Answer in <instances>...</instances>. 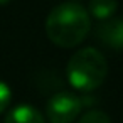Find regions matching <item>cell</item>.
Segmentation results:
<instances>
[{"label":"cell","mask_w":123,"mask_h":123,"mask_svg":"<svg viewBox=\"0 0 123 123\" xmlns=\"http://www.w3.org/2000/svg\"><path fill=\"white\" fill-rule=\"evenodd\" d=\"M121 19H123V17H121Z\"/></svg>","instance_id":"10"},{"label":"cell","mask_w":123,"mask_h":123,"mask_svg":"<svg viewBox=\"0 0 123 123\" xmlns=\"http://www.w3.org/2000/svg\"><path fill=\"white\" fill-rule=\"evenodd\" d=\"M91 29V19L84 7L66 2L54 7L46 19V34L59 47H74L84 41Z\"/></svg>","instance_id":"1"},{"label":"cell","mask_w":123,"mask_h":123,"mask_svg":"<svg viewBox=\"0 0 123 123\" xmlns=\"http://www.w3.org/2000/svg\"><path fill=\"white\" fill-rule=\"evenodd\" d=\"M78 123H111V120H110V116L105 111H101V110H91V111L84 113L78 120Z\"/></svg>","instance_id":"7"},{"label":"cell","mask_w":123,"mask_h":123,"mask_svg":"<svg viewBox=\"0 0 123 123\" xmlns=\"http://www.w3.org/2000/svg\"><path fill=\"white\" fill-rule=\"evenodd\" d=\"M118 9L116 0H89V14L98 20H108Z\"/></svg>","instance_id":"6"},{"label":"cell","mask_w":123,"mask_h":123,"mask_svg":"<svg viewBox=\"0 0 123 123\" xmlns=\"http://www.w3.org/2000/svg\"><path fill=\"white\" fill-rule=\"evenodd\" d=\"M83 101L69 91L56 93L46 105V116L51 123H73L81 113Z\"/></svg>","instance_id":"3"},{"label":"cell","mask_w":123,"mask_h":123,"mask_svg":"<svg viewBox=\"0 0 123 123\" xmlns=\"http://www.w3.org/2000/svg\"><path fill=\"white\" fill-rule=\"evenodd\" d=\"M10 99H12V93H10V88L0 81V113H4L7 110V106L10 105Z\"/></svg>","instance_id":"8"},{"label":"cell","mask_w":123,"mask_h":123,"mask_svg":"<svg viewBox=\"0 0 123 123\" xmlns=\"http://www.w3.org/2000/svg\"><path fill=\"white\" fill-rule=\"evenodd\" d=\"M66 74L71 86L78 91H93L106 79L108 62L98 49L84 47L71 56Z\"/></svg>","instance_id":"2"},{"label":"cell","mask_w":123,"mask_h":123,"mask_svg":"<svg viewBox=\"0 0 123 123\" xmlns=\"http://www.w3.org/2000/svg\"><path fill=\"white\" fill-rule=\"evenodd\" d=\"M10 0H0V5H5V4H9Z\"/></svg>","instance_id":"9"},{"label":"cell","mask_w":123,"mask_h":123,"mask_svg":"<svg viewBox=\"0 0 123 123\" xmlns=\"http://www.w3.org/2000/svg\"><path fill=\"white\" fill-rule=\"evenodd\" d=\"M94 36L99 42H103L108 47L113 49H123V19H108L103 20L96 31Z\"/></svg>","instance_id":"4"},{"label":"cell","mask_w":123,"mask_h":123,"mask_svg":"<svg viewBox=\"0 0 123 123\" xmlns=\"http://www.w3.org/2000/svg\"><path fill=\"white\" fill-rule=\"evenodd\" d=\"M5 123H46V120L37 108L31 105H17L7 113Z\"/></svg>","instance_id":"5"}]
</instances>
